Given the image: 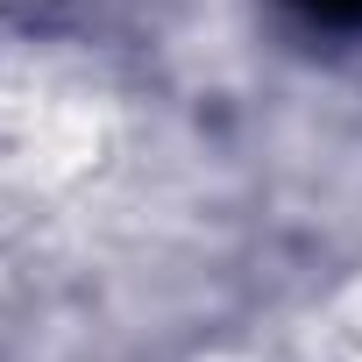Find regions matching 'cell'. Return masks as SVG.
I'll return each instance as SVG.
<instances>
[{"mask_svg":"<svg viewBox=\"0 0 362 362\" xmlns=\"http://www.w3.org/2000/svg\"><path fill=\"white\" fill-rule=\"evenodd\" d=\"M305 22H327V29H362V0H291Z\"/></svg>","mask_w":362,"mask_h":362,"instance_id":"cell-1","label":"cell"}]
</instances>
